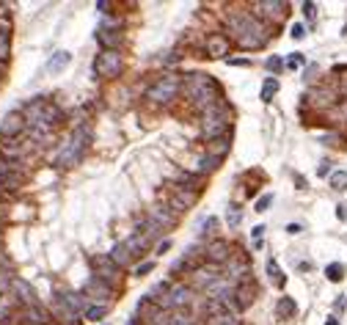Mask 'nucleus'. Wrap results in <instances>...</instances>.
Returning <instances> with one entry per match:
<instances>
[{"label":"nucleus","instance_id":"f257e3e1","mask_svg":"<svg viewBox=\"0 0 347 325\" xmlns=\"http://www.w3.org/2000/svg\"><path fill=\"white\" fill-rule=\"evenodd\" d=\"M226 25H229V33H234V42L246 50H259L267 42V30L251 11H232Z\"/></svg>","mask_w":347,"mask_h":325},{"label":"nucleus","instance_id":"f03ea898","mask_svg":"<svg viewBox=\"0 0 347 325\" xmlns=\"http://www.w3.org/2000/svg\"><path fill=\"white\" fill-rule=\"evenodd\" d=\"M182 94H185V100L190 102V105H196L198 110L204 113L207 108L221 102V86H218L210 75L193 72V75L182 77Z\"/></svg>","mask_w":347,"mask_h":325},{"label":"nucleus","instance_id":"7ed1b4c3","mask_svg":"<svg viewBox=\"0 0 347 325\" xmlns=\"http://www.w3.org/2000/svg\"><path fill=\"white\" fill-rule=\"evenodd\" d=\"M229 124H232V108L226 102H218V105L207 108L201 118V135L207 141H218V138L229 135Z\"/></svg>","mask_w":347,"mask_h":325},{"label":"nucleus","instance_id":"20e7f679","mask_svg":"<svg viewBox=\"0 0 347 325\" xmlns=\"http://www.w3.org/2000/svg\"><path fill=\"white\" fill-rule=\"evenodd\" d=\"M86 146H88V132H86V127H78V130L72 132V138L61 146L58 157H55V163H58L61 168H69V166H78L80 157H83Z\"/></svg>","mask_w":347,"mask_h":325},{"label":"nucleus","instance_id":"39448f33","mask_svg":"<svg viewBox=\"0 0 347 325\" xmlns=\"http://www.w3.org/2000/svg\"><path fill=\"white\" fill-rule=\"evenodd\" d=\"M179 91H182V77L179 75H163V77H157V83L149 86L146 100L155 102V105H168V102L176 100Z\"/></svg>","mask_w":347,"mask_h":325},{"label":"nucleus","instance_id":"423d86ee","mask_svg":"<svg viewBox=\"0 0 347 325\" xmlns=\"http://www.w3.org/2000/svg\"><path fill=\"white\" fill-rule=\"evenodd\" d=\"M193 298H196V292H193L190 284L176 281L174 287H168V290H166V295L157 301V306H160L163 312H171V309H185V306H190V303H193Z\"/></svg>","mask_w":347,"mask_h":325},{"label":"nucleus","instance_id":"0eeeda50","mask_svg":"<svg viewBox=\"0 0 347 325\" xmlns=\"http://www.w3.org/2000/svg\"><path fill=\"white\" fill-rule=\"evenodd\" d=\"M124 72V58L121 53H110V50H102L94 61V75L102 77V80H113Z\"/></svg>","mask_w":347,"mask_h":325},{"label":"nucleus","instance_id":"6e6552de","mask_svg":"<svg viewBox=\"0 0 347 325\" xmlns=\"http://www.w3.org/2000/svg\"><path fill=\"white\" fill-rule=\"evenodd\" d=\"M91 267H94V276L99 278V281L105 284H116L121 278V270L113 265V259H110L108 254H99V256H91Z\"/></svg>","mask_w":347,"mask_h":325},{"label":"nucleus","instance_id":"1a4fd4ad","mask_svg":"<svg viewBox=\"0 0 347 325\" xmlns=\"http://www.w3.org/2000/svg\"><path fill=\"white\" fill-rule=\"evenodd\" d=\"M204 265H212V267H218V265H226L229 259H232V245H229L226 240H212L207 248H204Z\"/></svg>","mask_w":347,"mask_h":325},{"label":"nucleus","instance_id":"9d476101","mask_svg":"<svg viewBox=\"0 0 347 325\" xmlns=\"http://www.w3.org/2000/svg\"><path fill=\"white\" fill-rule=\"evenodd\" d=\"M254 298H257V284H254L251 278L240 281L237 290L232 292V306H234V312H243V309H248V306L254 303Z\"/></svg>","mask_w":347,"mask_h":325},{"label":"nucleus","instance_id":"9b49d317","mask_svg":"<svg viewBox=\"0 0 347 325\" xmlns=\"http://www.w3.org/2000/svg\"><path fill=\"white\" fill-rule=\"evenodd\" d=\"M28 130V121H25L22 113H8L3 121H0V138H19L22 132Z\"/></svg>","mask_w":347,"mask_h":325},{"label":"nucleus","instance_id":"f8f14e48","mask_svg":"<svg viewBox=\"0 0 347 325\" xmlns=\"http://www.w3.org/2000/svg\"><path fill=\"white\" fill-rule=\"evenodd\" d=\"M229 47H232V42H229L226 33H210L207 42H204V53L210 55V58H226Z\"/></svg>","mask_w":347,"mask_h":325},{"label":"nucleus","instance_id":"ddd939ff","mask_svg":"<svg viewBox=\"0 0 347 325\" xmlns=\"http://www.w3.org/2000/svg\"><path fill=\"white\" fill-rule=\"evenodd\" d=\"M248 273H251V262L248 256L240 251V254H232V259L226 262V276L234 278V281H246Z\"/></svg>","mask_w":347,"mask_h":325},{"label":"nucleus","instance_id":"4468645a","mask_svg":"<svg viewBox=\"0 0 347 325\" xmlns=\"http://www.w3.org/2000/svg\"><path fill=\"white\" fill-rule=\"evenodd\" d=\"M196 204V190L193 188H182V185H174L171 188V210H190Z\"/></svg>","mask_w":347,"mask_h":325},{"label":"nucleus","instance_id":"2eb2a0df","mask_svg":"<svg viewBox=\"0 0 347 325\" xmlns=\"http://www.w3.org/2000/svg\"><path fill=\"white\" fill-rule=\"evenodd\" d=\"M254 8H257L262 17L281 22V19L287 17V8H289V6L284 3V0H262V3H254Z\"/></svg>","mask_w":347,"mask_h":325},{"label":"nucleus","instance_id":"dca6fc26","mask_svg":"<svg viewBox=\"0 0 347 325\" xmlns=\"http://www.w3.org/2000/svg\"><path fill=\"white\" fill-rule=\"evenodd\" d=\"M83 292H86V295H91V298H96V301H105V298L110 301V298H113V290H110L105 281H99L96 276H91L88 281H86V290Z\"/></svg>","mask_w":347,"mask_h":325},{"label":"nucleus","instance_id":"f3484780","mask_svg":"<svg viewBox=\"0 0 347 325\" xmlns=\"http://www.w3.org/2000/svg\"><path fill=\"white\" fill-rule=\"evenodd\" d=\"M152 220H155L160 229H168V226L176 223V213H174L171 207H166V204H157V207H152Z\"/></svg>","mask_w":347,"mask_h":325},{"label":"nucleus","instance_id":"a211bd4d","mask_svg":"<svg viewBox=\"0 0 347 325\" xmlns=\"http://www.w3.org/2000/svg\"><path fill=\"white\" fill-rule=\"evenodd\" d=\"M96 39H99L102 50H110V53H119V47L124 44L121 30H99V33H96Z\"/></svg>","mask_w":347,"mask_h":325},{"label":"nucleus","instance_id":"6ab92c4d","mask_svg":"<svg viewBox=\"0 0 347 325\" xmlns=\"http://www.w3.org/2000/svg\"><path fill=\"white\" fill-rule=\"evenodd\" d=\"M157 314H160V306H157L155 301H149V298H144V301L138 303V309H135V317L141 320V323H149V325H155Z\"/></svg>","mask_w":347,"mask_h":325},{"label":"nucleus","instance_id":"aec40b11","mask_svg":"<svg viewBox=\"0 0 347 325\" xmlns=\"http://www.w3.org/2000/svg\"><path fill=\"white\" fill-rule=\"evenodd\" d=\"M53 314L61 320V323H72V320L78 317V314L72 312V306H69V301H66L64 295H58V298L53 301Z\"/></svg>","mask_w":347,"mask_h":325},{"label":"nucleus","instance_id":"412c9836","mask_svg":"<svg viewBox=\"0 0 347 325\" xmlns=\"http://www.w3.org/2000/svg\"><path fill=\"white\" fill-rule=\"evenodd\" d=\"M108 256L113 259V265L119 267V270H121V267H130V262H132V251L127 248L124 242H116V245H113V251H110Z\"/></svg>","mask_w":347,"mask_h":325},{"label":"nucleus","instance_id":"4be33fe9","mask_svg":"<svg viewBox=\"0 0 347 325\" xmlns=\"http://www.w3.org/2000/svg\"><path fill=\"white\" fill-rule=\"evenodd\" d=\"M22 323H30V325H47V323H50V314L36 303V306H28V309L22 312Z\"/></svg>","mask_w":347,"mask_h":325},{"label":"nucleus","instance_id":"5701e85b","mask_svg":"<svg viewBox=\"0 0 347 325\" xmlns=\"http://www.w3.org/2000/svg\"><path fill=\"white\" fill-rule=\"evenodd\" d=\"M215 278H218V267H212V265L201 267V270H198V267L193 270V284H196V287H204V290H207Z\"/></svg>","mask_w":347,"mask_h":325},{"label":"nucleus","instance_id":"b1692460","mask_svg":"<svg viewBox=\"0 0 347 325\" xmlns=\"http://www.w3.org/2000/svg\"><path fill=\"white\" fill-rule=\"evenodd\" d=\"M11 287L28 306H36V292H33V287H30L28 281H22V278H11Z\"/></svg>","mask_w":347,"mask_h":325},{"label":"nucleus","instance_id":"393cba45","mask_svg":"<svg viewBox=\"0 0 347 325\" xmlns=\"http://www.w3.org/2000/svg\"><path fill=\"white\" fill-rule=\"evenodd\" d=\"M124 245H127V248H130V251H132V256H135V254H144V251H146V248H149V245H152V240H149V237H146V234H141V231H135V234H132L130 240L124 242Z\"/></svg>","mask_w":347,"mask_h":325},{"label":"nucleus","instance_id":"a878e982","mask_svg":"<svg viewBox=\"0 0 347 325\" xmlns=\"http://www.w3.org/2000/svg\"><path fill=\"white\" fill-rule=\"evenodd\" d=\"M19 185H22V174L11 171V174H6V177L0 179V193H17Z\"/></svg>","mask_w":347,"mask_h":325},{"label":"nucleus","instance_id":"bb28decb","mask_svg":"<svg viewBox=\"0 0 347 325\" xmlns=\"http://www.w3.org/2000/svg\"><path fill=\"white\" fill-rule=\"evenodd\" d=\"M275 314H278L281 320H292L295 314H298V303H295L292 298L284 295L281 301H278V306H275Z\"/></svg>","mask_w":347,"mask_h":325},{"label":"nucleus","instance_id":"cd10ccee","mask_svg":"<svg viewBox=\"0 0 347 325\" xmlns=\"http://www.w3.org/2000/svg\"><path fill=\"white\" fill-rule=\"evenodd\" d=\"M218 166H221V160H218V157H212V154H204L201 163L196 166V174H198V177H207V174H212Z\"/></svg>","mask_w":347,"mask_h":325},{"label":"nucleus","instance_id":"c85d7f7f","mask_svg":"<svg viewBox=\"0 0 347 325\" xmlns=\"http://www.w3.org/2000/svg\"><path fill=\"white\" fill-rule=\"evenodd\" d=\"M69 61H72V55L66 53V50H61V53H55L53 58H50V64H47V69L53 72H61V69H66V66H69Z\"/></svg>","mask_w":347,"mask_h":325},{"label":"nucleus","instance_id":"c756f323","mask_svg":"<svg viewBox=\"0 0 347 325\" xmlns=\"http://www.w3.org/2000/svg\"><path fill=\"white\" fill-rule=\"evenodd\" d=\"M309 97L314 100V105H323V108H331V105H334V100H336L334 91H323V89H320V91H309Z\"/></svg>","mask_w":347,"mask_h":325},{"label":"nucleus","instance_id":"7c9ffc66","mask_svg":"<svg viewBox=\"0 0 347 325\" xmlns=\"http://www.w3.org/2000/svg\"><path fill=\"white\" fill-rule=\"evenodd\" d=\"M275 91H278V80L275 77H264V83H262V94H259V100L262 102H270L275 97Z\"/></svg>","mask_w":347,"mask_h":325},{"label":"nucleus","instance_id":"2f4dec72","mask_svg":"<svg viewBox=\"0 0 347 325\" xmlns=\"http://www.w3.org/2000/svg\"><path fill=\"white\" fill-rule=\"evenodd\" d=\"M267 276H270V281H273L275 287H284V284H287V276H284V273L278 270L275 259H267Z\"/></svg>","mask_w":347,"mask_h":325},{"label":"nucleus","instance_id":"473e14b6","mask_svg":"<svg viewBox=\"0 0 347 325\" xmlns=\"http://www.w3.org/2000/svg\"><path fill=\"white\" fill-rule=\"evenodd\" d=\"M226 152H229V135H223V138H218V141H212V146H210V152H207V154H212V157L221 160Z\"/></svg>","mask_w":347,"mask_h":325},{"label":"nucleus","instance_id":"72a5a7b5","mask_svg":"<svg viewBox=\"0 0 347 325\" xmlns=\"http://www.w3.org/2000/svg\"><path fill=\"white\" fill-rule=\"evenodd\" d=\"M226 220H229V229H240V223H243V213H240L237 204H229V210H226Z\"/></svg>","mask_w":347,"mask_h":325},{"label":"nucleus","instance_id":"f704fd0d","mask_svg":"<svg viewBox=\"0 0 347 325\" xmlns=\"http://www.w3.org/2000/svg\"><path fill=\"white\" fill-rule=\"evenodd\" d=\"M66 301H69V306H72L75 314H86V301L83 295H75V292H69V295H64Z\"/></svg>","mask_w":347,"mask_h":325},{"label":"nucleus","instance_id":"c9c22d12","mask_svg":"<svg viewBox=\"0 0 347 325\" xmlns=\"http://www.w3.org/2000/svg\"><path fill=\"white\" fill-rule=\"evenodd\" d=\"M207 325H243L234 314H221V317H207Z\"/></svg>","mask_w":347,"mask_h":325},{"label":"nucleus","instance_id":"e433bc0d","mask_svg":"<svg viewBox=\"0 0 347 325\" xmlns=\"http://www.w3.org/2000/svg\"><path fill=\"white\" fill-rule=\"evenodd\" d=\"M325 276H328V281H342V278H345V267H342L339 262H334V265L325 267Z\"/></svg>","mask_w":347,"mask_h":325},{"label":"nucleus","instance_id":"4c0bfd02","mask_svg":"<svg viewBox=\"0 0 347 325\" xmlns=\"http://www.w3.org/2000/svg\"><path fill=\"white\" fill-rule=\"evenodd\" d=\"M331 188H334V190H345L347 188V171H334V174H331Z\"/></svg>","mask_w":347,"mask_h":325},{"label":"nucleus","instance_id":"58836bf2","mask_svg":"<svg viewBox=\"0 0 347 325\" xmlns=\"http://www.w3.org/2000/svg\"><path fill=\"white\" fill-rule=\"evenodd\" d=\"M8 55H11V36L0 33V61H8Z\"/></svg>","mask_w":347,"mask_h":325},{"label":"nucleus","instance_id":"ea45409f","mask_svg":"<svg viewBox=\"0 0 347 325\" xmlns=\"http://www.w3.org/2000/svg\"><path fill=\"white\" fill-rule=\"evenodd\" d=\"M102 317H108V306H91V309H86V320H102Z\"/></svg>","mask_w":347,"mask_h":325},{"label":"nucleus","instance_id":"a19ab883","mask_svg":"<svg viewBox=\"0 0 347 325\" xmlns=\"http://www.w3.org/2000/svg\"><path fill=\"white\" fill-rule=\"evenodd\" d=\"M264 223H259V226H254L251 229V240H254V248H262V237H264Z\"/></svg>","mask_w":347,"mask_h":325},{"label":"nucleus","instance_id":"79ce46f5","mask_svg":"<svg viewBox=\"0 0 347 325\" xmlns=\"http://www.w3.org/2000/svg\"><path fill=\"white\" fill-rule=\"evenodd\" d=\"M0 33L11 36V17H8L6 11H0Z\"/></svg>","mask_w":347,"mask_h":325},{"label":"nucleus","instance_id":"37998d69","mask_svg":"<svg viewBox=\"0 0 347 325\" xmlns=\"http://www.w3.org/2000/svg\"><path fill=\"white\" fill-rule=\"evenodd\" d=\"M303 64H306L303 55H300V53H292V55H289V61H287L284 66H289V69H298V66H303Z\"/></svg>","mask_w":347,"mask_h":325},{"label":"nucleus","instance_id":"c03bdc74","mask_svg":"<svg viewBox=\"0 0 347 325\" xmlns=\"http://www.w3.org/2000/svg\"><path fill=\"white\" fill-rule=\"evenodd\" d=\"M264 66H267L270 72H281V69H284V58L273 55V58H267V64H264Z\"/></svg>","mask_w":347,"mask_h":325},{"label":"nucleus","instance_id":"a18cd8bd","mask_svg":"<svg viewBox=\"0 0 347 325\" xmlns=\"http://www.w3.org/2000/svg\"><path fill=\"white\" fill-rule=\"evenodd\" d=\"M303 14H306V19H309V22H311V19L317 17V6H314L311 0H309V3H303Z\"/></svg>","mask_w":347,"mask_h":325},{"label":"nucleus","instance_id":"49530a36","mask_svg":"<svg viewBox=\"0 0 347 325\" xmlns=\"http://www.w3.org/2000/svg\"><path fill=\"white\" fill-rule=\"evenodd\" d=\"M270 204H273V196L267 193V196H262V199L257 201V210H259V213H262V210H267V207H270Z\"/></svg>","mask_w":347,"mask_h":325},{"label":"nucleus","instance_id":"de8ad7c7","mask_svg":"<svg viewBox=\"0 0 347 325\" xmlns=\"http://www.w3.org/2000/svg\"><path fill=\"white\" fill-rule=\"evenodd\" d=\"M218 229V218H207L204 220V234H212Z\"/></svg>","mask_w":347,"mask_h":325},{"label":"nucleus","instance_id":"09e8293b","mask_svg":"<svg viewBox=\"0 0 347 325\" xmlns=\"http://www.w3.org/2000/svg\"><path fill=\"white\" fill-rule=\"evenodd\" d=\"M152 267H155V262H144V265H138V267H135V276H146Z\"/></svg>","mask_w":347,"mask_h":325},{"label":"nucleus","instance_id":"8fccbe9b","mask_svg":"<svg viewBox=\"0 0 347 325\" xmlns=\"http://www.w3.org/2000/svg\"><path fill=\"white\" fill-rule=\"evenodd\" d=\"M303 36H306L303 25H292V39H303Z\"/></svg>","mask_w":347,"mask_h":325},{"label":"nucleus","instance_id":"3c124183","mask_svg":"<svg viewBox=\"0 0 347 325\" xmlns=\"http://www.w3.org/2000/svg\"><path fill=\"white\" fill-rule=\"evenodd\" d=\"M342 138L336 135V132H328V135H323V143H339Z\"/></svg>","mask_w":347,"mask_h":325},{"label":"nucleus","instance_id":"603ef678","mask_svg":"<svg viewBox=\"0 0 347 325\" xmlns=\"http://www.w3.org/2000/svg\"><path fill=\"white\" fill-rule=\"evenodd\" d=\"M229 64H232V66H248L251 61H248V58H229Z\"/></svg>","mask_w":347,"mask_h":325},{"label":"nucleus","instance_id":"864d4df0","mask_svg":"<svg viewBox=\"0 0 347 325\" xmlns=\"http://www.w3.org/2000/svg\"><path fill=\"white\" fill-rule=\"evenodd\" d=\"M6 218H8V210H6V204H0V226L6 223Z\"/></svg>","mask_w":347,"mask_h":325},{"label":"nucleus","instance_id":"5fc2aeb1","mask_svg":"<svg viewBox=\"0 0 347 325\" xmlns=\"http://www.w3.org/2000/svg\"><path fill=\"white\" fill-rule=\"evenodd\" d=\"M339 113H342V118L347 121V102H339Z\"/></svg>","mask_w":347,"mask_h":325},{"label":"nucleus","instance_id":"6e6d98bb","mask_svg":"<svg viewBox=\"0 0 347 325\" xmlns=\"http://www.w3.org/2000/svg\"><path fill=\"white\" fill-rule=\"evenodd\" d=\"M287 231H289V234H298L300 226H298V223H289V226H287Z\"/></svg>","mask_w":347,"mask_h":325},{"label":"nucleus","instance_id":"4d7b16f0","mask_svg":"<svg viewBox=\"0 0 347 325\" xmlns=\"http://www.w3.org/2000/svg\"><path fill=\"white\" fill-rule=\"evenodd\" d=\"M336 215H339V218L345 220V218H347V207H339V210H336Z\"/></svg>","mask_w":347,"mask_h":325},{"label":"nucleus","instance_id":"13d9d810","mask_svg":"<svg viewBox=\"0 0 347 325\" xmlns=\"http://www.w3.org/2000/svg\"><path fill=\"white\" fill-rule=\"evenodd\" d=\"M325 325H339V320H336V317H328V320H325Z\"/></svg>","mask_w":347,"mask_h":325},{"label":"nucleus","instance_id":"bf43d9fd","mask_svg":"<svg viewBox=\"0 0 347 325\" xmlns=\"http://www.w3.org/2000/svg\"><path fill=\"white\" fill-rule=\"evenodd\" d=\"M138 323H141V320H138V317H132V320H130V323H127V325H138Z\"/></svg>","mask_w":347,"mask_h":325},{"label":"nucleus","instance_id":"052dcab7","mask_svg":"<svg viewBox=\"0 0 347 325\" xmlns=\"http://www.w3.org/2000/svg\"><path fill=\"white\" fill-rule=\"evenodd\" d=\"M342 33H345V36H347V25H345V30H342Z\"/></svg>","mask_w":347,"mask_h":325},{"label":"nucleus","instance_id":"680f3d73","mask_svg":"<svg viewBox=\"0 0 347 325\" xmlns=\"http://www.w3.org/2000/svg\"><path fill=\"white\" fill-rule=\"evenodd\" d=\"M19 325H30V323H22V320H19Z\"/></svg>","mask_w":347,"mask_h":325},{"label":"nucleus","instance_id":"e2e57ef3","mask_svg":"<svg viewBox=\"0 0 347 325\" xmlns=\"http://www.w3.org/2000/svg\"><path fill=\"white\" fill-rule=\"evenodd\" d=\"M0 245H3V240H0Z\"/></svg>","mask_w":347,"mask_h":325},{"label":"nucleus","instance_id":"0e129e2a","mask_svg":"<svg viewBox=\"0 0 347 325\" xmlns=\"http://www.w3.org/2000/svg\"><path fill=\"white\" fill-rule=\"evenodd\" d=\"M0 295H3V290H0Z\"/></svg>","mask_w":347,"mask_h":325}]
</instances>
